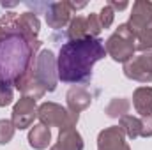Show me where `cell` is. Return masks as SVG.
<instances>
[{
  "instance_id": "obj_26",
  "label": "cell",
  "mask_w": 152,
  "mask_h": 150,
  "mask_svg": "<svg viewBox=\"0 0 152 150\" xmlns=\"http://www.w3.org/2000/svg\"><path fill=\"white\" fill-rule=\"evenodd\" d=\"M50 150H58V147H57V145H53V147H51Z\"/></svg>"
},
{
  "instance_id": "obj_21",
  "label": "cell",
  "mask_w": 152,
  "mask_h": 150,
  "mask_svg": "<svg viewBox=\"0 0 152 150\" xmlns=\"http://www.w3.org/2000/svg\"><path fill=\"white\" fill-rule=\"evenodd\" d=\"M97 18H99L101 27H103V28H108V27H112V23H113L115 11L110 7V5H104V7L101 9V12L97 14Z\"/></svg>"
},
{
  "instance_id": "obj_3",
  "label": "cell",
  "mask_w": 152,
  "mask_h": 150,
  "mask_svg": "<svg viewBox=\"0 0 152 150\" xmlns=\"http://www.w3.org/2000/svg\"><path fill=\"white\" fill-rule=\"evenodd\" d=\"M134 42H136L134 32L127 27V23H122L108 37V41L104 42V48H106V53L113 58L115 62L126 64L127 60H131L134 57V51H136V44Z\"/></svg>"
},
{
  "instance_id": "obj_4",
  "label": "cell",
  "mask_w": 152,
  "mask_h": 150,
  "mask_svg": "<svg viewBox=\"0 0 152 150\" xmlns=\"http://www.w3.org/2000/svg\"><path fill=\"white\" fill-rule=\"evenodd\" d=\"M37 118L41 120L42 125L60 127V131H62V129L76 127L80 115L71 113L67 108H64L57 103H42L41 106H37Z\"/></svg>"
},
{
  "instance_id": "obj_12",
  "label": "cell",
  "mask_w": 152,
  "mask_h": 150,
  "mask_svg": "<svg viewBox=\"0 0 152 150\" xmlns=\"http://www.w3.org/2000/svg\"><path fill=\"white\" fill-rule=\"evenodd\" d=\"M133 106L142 117L152 115V87H138L133 92Z\"/></svg>"
},
{
  "instance_id": "obj_25",
  "label": "cell",
  "mask_w": 152,
  "mask_h": 150,
  "mask_svg": "<svg viewBox=\"0 0 152 150\" xmlns=\"http://www.w3.org/2000/svg\"><path fill=\"white\" fill-rule=\"evenodd\" d=\"M108 5H110V7H112L113 11H124V9H126V7L129 5V4H127V2H117V0H112V2L108 4Z\"/></svg>"
},
{
  "instance_id": "obj_7",
  "label": "cell",
  "mask_w": 152,
  "mask_h": 150,
  "mask_svg": "<svg viewBox=\"0 0 152 150\" xmlns=\"http://www.w3.org/2000/svg\"><path fill=\"white\" fill-rule=\"evenodd\" d=\"M37 117V104L34 99H28V97H21L14 108H12V117H11V122L14 125V129H27L34 124V118Z\"/></svg>"
},
{
  "instance_id": "obj_11",
  "label": "cell",
  "mask_w": 152,
  "mask_h": 150,
  "mask_svg": "<svg viewBox=\"0 0 152 150\" xmlns=\"http://www.w3.org/2000/svg\"><path fill=\"white\" fill-rule=\"evenodd\" d=\"M66 101H67V110L71 113H78L87 110L92 103V94L83 88V87H71L67 95H66Z\"/></svg>"
},
{
  "instance_id": "obj_10",
  "label": "cell",
  "mask_w": 152,
  "mask_h": 150,
  "mask_svg": "<svg viewBox=\"0 0 152 150\" xmlns=\"http://www.w3.org/2000/svg\"><path fill=\"white\" fill-rule=\"evenodd\" d=\"M46 23L50 28H64L67 23H71V9L67 2H55L50 4V9L46 11Z\"/></svg>"
},
{
  "instance_id": "obj_9",
  "label": "cell",
  "mask_w": 152,
  "mask_h": 150,
  "mask_svg": "<svg viewBox=\"0 0 152 150\" xmlns=\"http://www.w3.org/2000/svg\"><path fill=\"white\" fill-rule=\"evenodd\" d=\"M97 150H131L126 143V134L118 125L106 127L97 136Z\"/></svg>"
},
{
  "instance_id": "obj_22",
  "label": "cell",
  "mask_w": 152,
  "mask_h": 150,
  "mask_svg": "<svg viewBox=\"0 0 152 150\" xmlns=\"http://www.w3.org/2000/svg\"><path fill=\"white\" fill-rule=\"evenodd\" d=\"M101 30H103V27H101V23H99L97 14H90V16L87 18V32H88V36H90V37H97V36L101 34Z\"/></svg>"
},
{
  "instance_id": "obj_23",
  "label": "cell",
  "mask_w": 152,
  "mask_h": 150,
  "mask_svg": "<svg viewBox=\"0 0 152 150\" xmlns=\"http://www.w3.org/2000/svg\"><path fill=\"white\" fill-rule=\"evenodd\" d=\"M14 99V94H12V87L11 85H5V83H0V108L4 106H9Z\"/></svg>"
},
{
  "instance_id": "obj_6",
  "label": "cell",
  "mask_w": 152,
  "mask_h": 150,
  "mask_svg": "<svg viewBox=\"0 0 152 150\" xmlns=\"http://www.w3.org/2000/svg\"><path fill=\"white\" fill-rule=\"evenodd\" d=\"M124 74L138 83L152 81V51H145L138 57H133L124 64Z\"/></svg>"
},
{
  "instance_id": "obj_13",
  "label": "cell",
  "mask_w": 152,
  "mask_h": 150,
  "mask_svg": "<svg viewBox=\"0 0 152 150\" xmlns=\"http://www.w3.org/2000/svg\"><path fill=\"white\" fill-rule=\"evenodd\" d=\"M58 150H83V138L75 127L62 129L58 133V141L55 143Z\"/></svg>"
},
{
  "instance_id": "obj_1",
  "label": "cell",
  "mask_w": 152,
  "mask_h": 150,
  "mask_svg": "<svg viewBox=\"0 0 152 150\" xmlns=\"http://www.w3.org/2000/svg\"><path fill=\"white\" fill-rule=\"evenodd\" d=\"M16 14L0 16V83L14 85L34 69L39 39L27 37L16 25Z\"/></svg>"
},
{
  "instance_id": "obj_15",
  "label": "cell",
  "mask_w": 152,
  "mask_h": 150,
  "mask_svg": "<svg viewBox=\"0 0 152 150\" xmlns=\"http://www.w3.org/2000/svg\"><path fill=\"white\" fill-rule=\"evenodd\" d=\"M16 25L18 28L30 39H37L39 30H41V23H39V18L34 12H23L16 18Z\"/></svg>"
},
{
  "instance_id": "obj_19",
  "label": "cell",
  "mask_w": 152,
  "mask_h": 150,
  "mask_svg": "<svg viewBox=\"0 0 152 150\" xmlns=\"http://www.w3.org/2000/svg\"><path fill=\"white\" fill-rule=\"evenodd\" d=\"M136 50L140 51H152V27L143 28L136 34Z\"/></svg>"
},
{
  "instance_id": "obj_8",
  "label": "cell",
  "mask_w": 152,
  "mask_h": 150,
  "mask_svg": "<svg viewBox=\"0 0 152 150\" xmlns=\"http://www.w3.org/2000/svg\"><path fill=\"white\" fill-rule=\"evenodd\" d=\"M127 27L134 32V36L138 32H142L143 28L152 27V2H149V0H136L133 4V11H131Z\"/></svg>"
},
{
  "instance_id": "obj_5",
  "label": "cell",
  "mask_w": 152,
  "mask_h": 150,
  "mask_svg": "<svg viewBox=\"0 0 152 150\" xmlns=\"http://www.w3.org/2000/svg\"><path fill=\"white\" fill-rule=\"evenodd\" d=\"M34 78L37 79V83L44 87L46 92H53L57 88L58 74H57V58L53 51L42 50L37 53L34 64Z\"/></svg>"
},
{
  "instance_id": "obj_14",
  "label": "cell",
  "mask_w": 152,
  "mask_h": 150,
  "mask_svg": "<svg viewBox=\"0 0 152 150\" xmlns=\"http://www.w3.org/2000/svg\"><path fill=\"white\" fill-rule=\"evenodd\" d=\"M50 141H51V131H50V127H46L42 124H37V125H34L30 129V133H28V145L32 149L44 150V149H48Z\"/></svg>"
},
{
  "instance_id": "obj_24",
  "label": "cell",
  "mask_w": 152,
  "mask_h": 150,
  "mask_svg": "<svg viewBox=\"0 0 152 150\" xmlns=\"http://www.w3.org/2000/svg\"><path fill=\"white\" fill-rule=\"evenodd\" d=\"M140 136H143V138L152 136V115L140 118Z\"/></svg>"
},
{
  "instance_id": "obj_18",
  "label": "cell",
  "mask_w": 152,
  "mask_h": 150,
  "mask_svg": "<svg viewBox=\"0 0 152 150\" xmlns=\"http://www.w3.org/2000/svg\"><path fill=\"white\" fill-rule=\"evenodd\" d=\"M67 36L71 41H78V39H83L88 36L87 32V20L81 18V16H76L71 20L69 23V28H67Z\"/></svg>"
},
{
  "instance_id": "obj_20",
  "label": "cell",
  "mask_w": 152,
  "mask_h": 150,
  "mask_svg": "<svg viewBox=\"0 0 152 150\" xmlns=\"http://www.w3.org/2000/svg\"><path fill=\"white\" fill-rule=\"evenodd\" d=\"M14 136V125L11 120H0V145H7Z\"/></svg>"
},
{
  "instance_id": "obj_17",
  "label": "cell",
  "mask_w": 152,
  "mask_h": 150,
  "mask_svg": "<svg viewBox=\"0 0 152 150\" xmlns=\"http://www.w3.org/2000/svg\"><path fill=\"white\" fill-rule=\"evenodd\" d=\"M129 111V101L124 99V97H115L112 99V103L106 106L104 113L112 118H122L124 115H127Z\"/></svg>"
},
{
  "instance_id": "obj_16",
  "label": "cell",
  "mask_w": 152,
  "mask_h": 150,
  "mask_svg": "<svg viewBox=\"0 0 152 150\" xmlns=\"http://www.w3.org/2000/svg\"><path fill=\"white\" fill-rule=\"evenodd\" d=\"M118 127L124 131V134L131 140H136L140 136V118L133 115H124L118 118Z\"/></svg>"
},
{
  "instance_id": "obj_2",
  "label": "cell",
  "mask_w": 152,
  "mask_h": 150,
  "mask_svg": "<svg viewBox=\"0 0 152 150\" xmlns=\"http://www.w3.org/2000/svg\"><path fill=\"white\" fill-rule=\"evenodd\" d=\"M106 48L99 37H87L62 44L57 57V74L64 83H85L92 78V67L104 58Z\"/></svg>"
}]
</instances>
